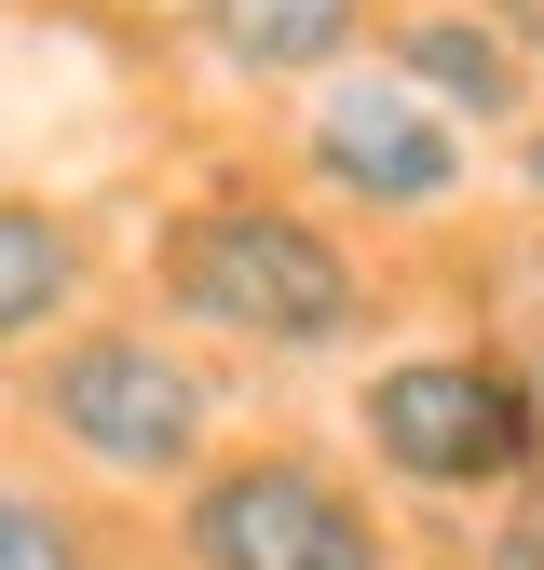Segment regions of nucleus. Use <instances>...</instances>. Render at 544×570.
<instances>
[{
    "label": "nucleus",
    "instance_id": "10",
    "mask_svg": "<svg viewBox=\"0 0 544 570\" xmlns=\"http://www.w3.org/2000/svg\"><path fill=\"white\" fill-rule=\"evenodd\" d=\"M517 177H531V190H544V122H531V136H517Z\"/></svg>",
    "mask_w": 544,
    "mask_h": 570
},
{
    "label": "nucleus",
    "instance_id": "7",
    "mask_svg": "<svg viewBox=\"0 0 544 570\" xmlns=\"http://www.w3.org/2000/svg\"><path fill=\"white\" fill-rule=\"evenodd\" d=\"M191 14H204L232 82H327V68L368 41L381 0H191Z\"/></svg>",
    "mask_w": 544,
    "mask_h": 570
},
{
    "label": "nucleus",
    "instance_id": "6",
    "mask_svg": "<svg viewBox=\"0 0 544 570\" xmlns=\"http://www.w3.org/2000/svg\"><path fill=\"white\" fill-rule=\"evenodd\" d=\"M82 285H96L82 218L41 204V190H0V353H41L68 313H82Z\"/></svg>",
    "mask_w": 544,
    "mask_h": 570
},
{
    "label": "nucleus",
    "instance_id": "9",
    "mask_svg": "<svg viewBox=\"0 0 544 570\" xmlns=\"http://www.w3.org/2000/svg\"><path fill=\"white\" fill-rule=\"evenodd\" d=\"M0 570H96V530L68 517V503H41V489L0 475Z\"/></svg>",
    "mask_w": 544,
    "mask_h": 570
},
{
    "label": "nucleus",
    "instance_id": "2",
    "mask_svg": "<svg viewBox=\"0 0 544 570\" xmlns=\"http://www.w3.org/2000/svg\"><path fill=\"white\" fill-rule=\"evenodd\" d=\"M28 421L109 489H177L218 449V381L177 326H55L28 367Z\"/></svg>",
    "mask_w": 544,
    "mask_h": 570
},
{
    "label": "nucleus",
    "instance_id": "1",
    "mask_svg": "<svg viewBox=\"0 0 544 570\" xmlns=\"http://www.w3.org/2000/svg\"><path fill=\"white\" fill-rule=\"evenodd\" d=\"M150 313L191 340H232V353H340L368 326V272L313 204L218 190L150 232Z\"/></svg>",
    "mask_w": 544,
    "mask_h": 570
},
{
    "label": "nucleus",
    "instance_id": "4",
    "mask_svg": "<svg viewBox=\"0 0 544 570\" xmlns=\"http://www.w3.org/2000/svg\"><path fill=\"white\" fill-rule=\"evenodd\" d=\"M177 570H395V530L313 449H204L177 475Z\"/></svg>",
    "mask_w": 544,
    "mask_h": 570
},
{
    "label": "nucleus",
    "instance_id": "8",
    "mask_svg": "<svg viewBox=\"0 0 544 570\" xmlns=\"http://www.w3.org/2000/svg\"><path fill=\"white\" fill-rule=\"evenodd\" d=\"M381 68L422 109H449V122H504L517 96H531V68H517V41L490 28V14H408L395 41H381Z\"/></svg>",
    "mask_w": 544,
    "mask_h": 570
},
{
    "label": "nucleus",
    "instance_id": "3",
    "mask_svg": "<svg viewBox=\"0 0 544 570\" xmlns=\"http://www.w3.org/2000/svg\"><path fill=\"white\" fill-rule=\"evenodd\" d=\"M354 435L381 475L436 489V503H504L544 475V394L517 353H395L354 381Z\"/></svg>",
    "mask_w": 544,
    "mask_h": 570
},
{
    "label": "nucleus",
    "instance_id": "5",
    "mask_svg": "<svg viewBox=\"0 0 544 570\" xmlns=\"http://www.w3.org/2000/svg\"><path fill=\"white\" fill-rule=\"evenodd\" d=\"M300 150H313V177H327L340 204H368V218H408V232L449 218V204L476 190L463 122H449V109H422L395 68H354V55L327 68V96H313V122H300Z\"/></svg>",
    "mask_w": 544,
    "mask_h": 570
}]
</instances>
